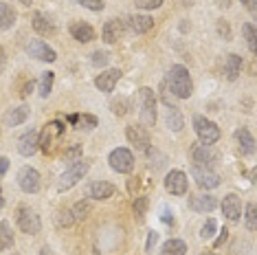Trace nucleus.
Listing matches in <instances>:
<instances>
[{"label": "nucleus", "instance_id": "f257e3e1", "mask_svg": "<svg viewBox=\"0 0 257 255\" xmlns=\"http://www.w3.org/2000/svg\"><path fill=\"white\" fill-rule=\"evenodd\" d=\"M167 84H169V88H172L174 97H178V99H189V97L194 95V82H191V75L183 64H174V66L169 68Z\"/></svg>", "mask_w": 257, "mask_h": 255}, {"label": "nucleus", "instance_id": "f03ea898", "mask_svg": "<svg viewBox=\"0 0 257 255\" xmlns=\"http://www.w3.org/2000/svg\"><path fill=\"white\" fill-rule=\"evenodd\" d=\"M90 170V163L88 161H84V159H79V161H75V163H71L66 167V172L60 176V183H57V189L60 191H68V189H73L75 185H77L81 178L88 174Z\"/></svg>", "mask_w": 257, "mask_h": 255}, {"label": "nucleus", "instance_id": "7ed1b4c3", "mask_svg": "<svg viewBox=\"0 0 257 255\" xmlns=\"http://www.w3.org/2000/svg\"><path fill=\"white\" fill-rule=\"evenodd\" d=\"M139 108H141V123L148 128H154V123H156V95L148 86L139 88Z\"/></svg>", "mask_w": 257, "mask_h": 255}, {"label": "nucleus", "instance_id": "20e7f679", "mask_svg": "<svg viewBox=\"0 0 257 255\" xmlns=\"http://www.w3.org/2000/svg\"><path fill=\"white\" fill-rule=\"evenodd\" d=\"M16 224H18V229L27 235H38L40 229H42V220H40V216L27 205L18 207V211H16Z\"/></svg>", "mask_w": 257, "mask_h": 255}, {"label": "nucleus", "instance_id": "39448f33", "mask_svg": "<svg viewBox=\"0 0 257 255\" xmlns=\"http://www.w3.org/2000/svg\"><path fill=\"white\" fill-rule=\"evenodd\" d=\"M194 130H196L198 141L204 143V146H213V143L220 139V135H222L218 123H213L211 119L202 117V114H196L194 117Z\"/></svg>", "mask_w": 257, "mask_h": 255}, {"label": "nucleus", "instance_id": "423d86ee", "mask_svg": "<svg viewBox=\"0 0 257 255\" xmlns=\"http://www.w3.org/2000/svg\"><path fill=\"white\" fill-rule=\"evenodd\" d=\"M191 159H194V165L207 167V170H213L218 165V152L211 146H204L200 141L191 146Z\"/></svg>", "mask_w": 257, "mask_h": 255}, {"label": "nucleus", "instance_id": "0eeeda50", "mask_svg": "<svg viewBox=\"0 0 257 255\" xmlns=\"http://www.w3.org/2000/svg\"><path fill=\"white\" fill-rule=\"evenodd\" d=\"M108 163L114 172L119 174H130L134 170V154L127 148H116L108 154Z\"/></svg>", "mask_w": 257, "mask_h": 255}, {"label": "nucleus", "instance_id": "6e6552de", "mask_svg": "<svg viewBox=\"0 0 257 255\" xmlns=\"http://www.w3.org/2000/svg\"><path fill=\"white\" fill-rule=\"evenodd\" d=\"M18 185L25 194H38L40 187H42V176H40L36 167L27 165L18 172Z\"/></svg>", "mask_w": 257, "mask_h": 255}, {"label": "nucleus", "instance_id": "1a4fd4ad", "mask_svg": "<svg viewBox=\"0 0 257 255\" xmlns=\"http://www.w3.org/2000/svg\"><path fill=\"white\" fill-rule=\"evenodd\" d=\"M191 176H194L198 187L204 189V191H211L215 187H220V183H222L220 174H215L213 170H207V167H198V165L191 167Z\"/></svg>", "mask_w": 257, "mask_h": 255}, {"label": "nucleus", "instance_id": "9d476101", "mask_svg": "<svg viewBox=\"0 0 257 255\" xmlns=\"http://www.w3.org/2000/svg\"><path fill=\"white\" fill-rule=\"evenodd\" d=\"M125 139L130 141V146L137 150V152H148V150L152 148V141H150V135L148 130L141 125H127L125 128Z\"/></svg>", "mask_w": 257, "mask_h": 255}, {"label": "nucleus", "instance_id": "9b49d317", "mask_svg": "<svg viewBox=\"0 0 257 255\" xmlns=\"http://www.w3.org/2000/svg\"><path fill=\"white\" fill-rule=\"evenodd\" d=\"M165 189L172 196H185L187 189H189V178H187V174L183 170L167 172V176H165Z\"/></svg>", "mask_w": 257, "mask_h": 255}, {"label": "nucleus", "instance_id": "f8f14e48", "mask_svg": "<svg viewBox=\"0 0 257 255\" xmlns=\"http://www.w3.org/2000/svg\"><path fill=\"white\" fill-rule=\"evenodd\" d=\"M27 53L31 57H36V60H40V62H49V64L57 60L55 49H51L44 40H29L27 42Z\"/></svg>", "mask_w": 257, "mask_h": 255}, {"label": "nucleus", "instance_id": "ddd939ff", "mask_svg": "<svg viewBox=\"0 0 257 255\" xmlns=\"http://www.w3.org/2000/svg\"><path fill=\"white\" fill-rule=\"evenodd\" d=\"M114 191H116V187L112 183H108V181H92V183L86 185L84 194H86V198H92V200H108V198H112V196H114Z\"/></svg>", "mask_w": 257, "mask_h": 255}, {"label": "nucleus", "instance_id": "4468645a", "mask_svg": "<svg viewBox=\"0 0 257 255\" xmlns=\"http://www.w3.org/2000/svg\"><path fill=\"white\" fill-rule=\"evenodd\" d=\"M218 207L222 209V213H224V218L229 222H239V218H242V202H239L235 194H226Z\"/></svg>", "mask_w": 257, "mask_h": 255}, {"label": "nucleus", "instance_id": "2eb2a0df", "mask_svg": "<svg viewBox=\"0 0 257 255\" xmlns=\"http://www.w3.org/2000/svg\"><path fill=\"white\" fill-rule=\"evenodd\" d=\"M123 33H125V22L119 20V18H110L101 29V38L106 44L119 42V40L123 38Z\"/></svg>", "mask_w": 257, "mask_h": 255}, {"label": "nucleus", "instance_id": "dca6fc26", "mask_svg": "<svg viewBox=\"0 0 257 255\" xmlns=\"http://www.w3.org/2000/svg\"><path fill=\"white\" fill-rule=\"evenodd\" d=\"M189 209H194L198 213H211L213 209H218V198L211 194H198V196H189Z\"/></svg>", "mask_w": 257, "mask_h": 255}, {"label": "nucleus", "instance_id": "f3484780", "mask_svg": "<svg viewBox=\"0 0 257 255\" xmlns=\"http://www.w3.org/2000/svg\"><path fill=\"white\" fill-rule=\"evenodd\" d=\"M119 79H121L119 68H106V71H101V75L95 77V86L101 92H112L114 86L119 84Z\"/></svg>", "mask_w": 257, "mask_h": 255}, {"label": "nucleus", "instance_id": "a211bd4d", "mask_svg": "<svg viewBox=\"0 0 257 255\" xmlns=\"http://www.w3.org/2000/svg\"><path fill=\"white\" fill-rule=\"evenodd\" d=\"M40 150V132L29 130L18 139V152L22 156H33Z\"/></svg>", "mask_w": 257, "mask_h": 255}, {"label": "nucleus", "instance_id": "6ab92c4d", "mask_svg": "<svg viewBox=\"0 0 257 255\" xmlns=\"http://www.w3.org/2000/svg\"><path fill=\"white\" fill-rule=\"evenodd\" d=\"M152 27H154V20L145 14H134V16H127L125 18V29H130L132 33H137V36L148 33Z\"/></svg>", "mask_w": 257, "mask_h": 255}, {"label": "nucleus", "instance_id": "aec40b11", "mask_svg": "<svg viewBox=\"0 0 257 255\" xmlns=\"http://www.w3.org/2000/svg\"><path fill=\"white\" fill-rule=\"evenodd\" d=\"M68 31H71L73 40H77V42H81V44H88V42H92V40L97 38L92 25H88V22H81V20L73 22V25L68 27Z\"/></svg>", "mask_w": 257, "mask_h": 255}, {"label": "nucleus", "instance_id": "412c9836", "mask_svg": "<svg viewBox=\"0 0 257 255\" xmlns=\"http://www.w3.org/2000/svg\"><path fill=\"white\" fill-rule=\"evenodd\" d=\"M233 139H235L237 150L242 152V156H253L255 154V139L248 132V128H237Z\"/></svg>", "mask_w": 257, "mask_h": 255}, {"label": "nucleus", "instance_id": "4be33fe9", "mask_svg": "<svg viewBox=\"0 0 257 255\" xmlns=\"http://www.w3.org/2000/svg\"><path fill=\"white\" fill-rule=\"evenodd\" d=\"M31 27L40 36H53L55 33V22L51 20L49 16H44L42 11H33L31 14Z\"/></svg>", "mask_w": 257, "mask_h": 255}, {"label": "nucleus", "instance_id": "5701e85b", "mask_svg": "<svg viewBox=\"0 0 257 255\" xmlns=\"http://www.w3.org/2000/svg\"><path fill=\"white\" fill-rule=\"evenodd\" d=\"M242 66H244V62H242V57H239L237 53H229V55H226V60H224V75H226V79H229V82H235L239 75H242Z\"/></svg>", "mask_w": 257, "mask_h": 255}, {"label": "nucleus", "instance_id": "b1692460", "mask_svg": "<svg viewBox=\"0 0 257 255\" xmlns=\"http://www.w3.org/2000/svg\"><path fill=\"white\" fill-rule=\"evenodd\" d=\"M29 114H31V110H29L27 106L11 108V110L5 112V125H7V128H16V125L25 123V121L29 119Z\"/></svg>", "mask_w": 257, "mask_h": 255}, {"label": "nucleus", "instance_id": "393cba45", "mask_svg": "<svg viewBox=\"0 0 257 255\" xmlns=\"http://www.w3.org/2000/svg\"><path fill=\"white\" fill-rule=\"evenodd\" d=\"M165 125L172 132H180V130H183V128H185V117H183V112H180V108L167 106V110H165Z\"/></svg>", "mask_w": 257, "mask_h": 255}, {"label": "nucleus", "instance_id": "a878e982", "mask_svg": "<svg viewBox=\"0 0 257 255\" xmlns=\"http://www.w3.org/2000/svg\"><path fill=\"white\" fill-rule=\"evenodd\" d=\"M16 20H18V14L11 7L9 3H0V31H9L14 29Z\"/></svg>", "mask_w": 257, "mask_h": 255}, {"label": "nucleus", "instance_id": "bb28decb", "mask_svg": "<svg viewBox=\"0 0 257 255\" xmlns=\"http://www.w3.org/2000/svg\"><path fill=\"white\" fill-rule=\"evenodd\" d=\"M159 255H187V242L178 240V237H172V240H167L163 244Z\"/></svg>", "mask_w": 257, "mask_h": 255}, {"label": "nucleus", "instance_id": "cd10ccee", "mask_svg": "<svg viewBox=\"0 0 257 255\" xmlns=\"http://www.w3.org/2000/svg\"><path fill=\"white\" fill-rule=\"evenodd\" d=\"M53 82H55V73L53 71H46L40 75V84H38V95L46 99V97L51 95V90H53Z\"/></svg>", "mask_w": 257, "mask_h": 255}, {"label": "nucleus", "instance_id": "c85d7f7f", "mask_svg": "<svg viewBox=\"0 0 257 255\" xmlns=\"http://www.w3.org/2000/svg\"><path fill=\"white\" fill-rule=\"evenodd\" d=\"M71 213H73L75 222H84V220L92 213V205H90L88 200H79V202H75V205H73Z\"/></svg>", "mask_w": 257, "mask_h": 255}, {"label": "nucleus", "instance_id": "c756f323", "mask_svg": "<svg viewBox=\"0 0 257 255\" xmlns=\"http://www.w3.org/2000/svg\"><path fill=\"white\" fill-rule=\"evenodd\" d=\"M11 246H14V231L7 220H3L0 222V251H7Z\"/></svg>", "mask_w": 257, "mask_h": 255}, {"label": "nucleus", "instance_id": "7c9ffc66", "mask_svg": "<svg viewBox=\"0 0 257 255\" xmlns=\"http://www.w3.org/2000/svg\"><path fill=\"white\" fill-rule=\"evenodd\" d=\"M242 36H244V42H246V46H248V51L250 53H257V36H255V25L253 22H244L242 25Z\"/></svg>", "mask_w": 257, "mask_h": 255}, {"label": "nucleus", "instance_id": "2f4dec72", "mask_svg": "<svg viewBox=\"0 0 257 255\" xmlns=\"http://www.w3.org/2000/svg\"><path fill=\"white\" fill-rule=\"evenodd\" d=\"M148 207H150L148 196H137V198H134V202H132V211H134V218H137V222H143V220H145Z\"/></svg>", "mask_w": 257, "mask_h": 255}, {"label": "nucleus", "instance_id": "473e14b6", "mask_svg": "<svg viewBox=\"0 0 257 255\" xmlns=\"http://www.w3.org/2000/svg\"><path fill=\"white\" fill-rule=\"evenodd\" d=\"M132 103L127 97H114L112 101H110V110H112V114H116V117H123V114L130 112Z\"/></svg>", "mask_w": 257, "mask_h": 255}, {"label": "nucleus", "instance_id": "72a5a7b5", "mask_svg": "<svg viewBox=\"0 0 257 255\" xmlns=\"http://www.w3.org/2000/svg\"><path fill=\"white\" fill-rule=\"evenodd\" d=\"M108 62H110V53L108 51H95V53L90 55V64L92 66H97V68H103V66H108Z\"/></svg>", "mask_w": 257, "mask_h": 255}, {"label": "nucleus", "instance_id": "f704fd0d", "mask_svg": "<svg viewBox=\"0 0 257 255\" xmlns=\"http://www.w3.org/2000/svg\"><path fill=\"white\" fill-rule=\"evenodd\" d=\"M81 156H84V148H81L79 143H75V146H71L66 152H64V161H66V163H75V161H79Z\"/></svg>", "mask_w": 257, "mask_h": 255}, {"label": "nucleus", "instance_id": "c9c22d12", "mask_svg": "<svg viewBox=\"0 0 257 255\" xmlns=\"http://www.w3.org/2000/svg\"><path fill=\"white\" fill-rule=\"evenodd\" d=\"M55 222H57V227H62V229L71 227V224L75 222V218H73L71 209H62V211H57V216H55Z\"/></svg>", "mask_w": 257, "mask_h": 255}, {"label": "nucleus", "instance_id": "e433bc0d", "mask_svg": "<svg viewBox=\"0 0 257 255\" xmlns=\"http://www.w3.org/2000/svg\"><path fill=\"white\" fill-rule=\"evenodd\" d=\"M75 3H77L79 7L88 9V11H95V14L106 9V3H103V0H75Z\"/></svg>", "mask_w": 257, "mask_h": 255}, {"label": "nucleus", "instance_id": "4c0bfd02", "mask_svg": "<svg viewBox=\"0 0 257 255\" xmlns=\"http://www.w3.org/2000/svg\"><path fill=\"white\" fill-rule=\"evenodd\" d=\"M97 123H99V119L95 117V114H79L77 128H81V130H95Z\"/></svg>", "mask_w": 257, "mask_h": 255}, {"label": "nucleus", "instance_id": "58836bf2", "mask_svg": "<svg viewBox=\"0 0 257 255\" xmlns=\"http://www.w3.org/2000/svg\"><path fill=\"white\" fill-rule=\"evenodd\" d=\"M215 231H218L215 220H207V222L202 224V229H200V237H202V240H211V237L215 235Z\"/></svg>", "mask_w": 257, "mask_h": 255}, {"label": "nucleus", "instance_id": "ea45409f", "mask_svg": "<svg viewBox=\"0 0 257 255\" xmlns=\"http://www.w3.org/2000/svg\"><path fill=\"white\" fill-rule=\"evenodd\" d=\"M257 216H255V205L253 202H250V205L246 207V229L250 231V233H253V231L257 229V220H255Z\"/></svg>", "mask_w": 257, "mask_h": 255}, {"label": "nucleus", "instance_id": "a19ab883", "mask_svg": "<svg viewBox=\"0 0 257 255\" xmlns=\"http://www.w3.org/2000/svg\"><path fill=\"white\" fill-rule=\"evenodd\" d=\"M159 7H163V0H137V9L141 11H152Z\"/></svg>", "mask_w": 257, "mask_h": 255}, {"label": "nucleus", "instance_id": "79ce46f5", "mask_svg": "<svg viewBox=\"0 0 257 255\" xmlns=\"http://www.w3.org/2000/svg\"><path fill=\"white\" fill-rule=\"evenodd\" d=\"M215 29H218V36H220V38L231 40V27H229V22H226V20H218Z\"/></svg>", "mask_w": 257, "mask_h": 255}, {"label": "nucleus", "instance_id": "37998d69", "mask_svg": "<svg viewBox=\"0 0 257 255\" xmlns=\"http://www.w3.org/2000/svg\"><path fill=\"white\" fill-rule=\"evenodd\" d=\"M156 242H159V233H156V231H150V233H148V242H145V251L152 253V248H154Z\"/></svg>", "mask_w": 257, "mask_h": 255}, {"label": "nucleus", "instance_id": "c03bdc74", "mask_svg": "<svg viewBox=\"0 0 257 255\" xmlns=\"http://www.w3.org/2000/svg\"><path fill=\"white\" fill-rule=\"evenodd\" d=\"M218 233H220V235H218V240L213 242V248H220V246H222V244H224V242H226V237H229V229L224 227V229H220Z\"/></svg>", "mask_w": 257, "mask_h": 255}, {"label": "nucleus", "instance_id": "a18cd8bd", "mask_svg": "<svg viewBox=\"0 0 257 255\" xmlns=\"http://www.w3.org/2000/svg\"><path fill=\"white\" fill-rule=\"evenodd\" d=\"M161 92H163V101H165V106H174V97H169L167 82H163V84H161Z\"/></svg>", "mask_w": 257, "mask_h": 255}, {"label": "nucleus", "instance_id": "49530a36", "mask_svg": "<svg viewBox=\"0 0 257 255\" xmlns=\"http://www.w3.org/2000/svg\"><path fill=\"white\" fill-rule=\"evenodd\" d=\"M7 172H9V159L0 154V176H5Z\"/></svg>", "mask_w": 257, "mask_h": 255}, {"label": "nucleus", "instance_id": "de8ad7c7", "mask_svg": "<svg viewBox=\"0 0 257 255\" xmlns=\"http://www.w3.org/2000/svg\"><path fill=\"white\" fill-rule=\"evenodd\" d=\"M5 64H7V55H5V49L0 46V75L5 71Z\"/></svg>", "mask_w": 257, "mask_h": 255}, {"label": "nucleus", "instance_id": "09e8293b", "mask_svg": "<svg viewBox=\"0 0 257 255\" xmlns=\"http://www.w3.org/2000/svg\"><path fill=\"white\" fill-rule=\"evenodd\" d=\"M242 5L250 11V14H255V5H257V0H242Z\"/></svg>", "mask_w": 257, "mask_h": 255}, {"label": "nucleus", "instance_id": "8fccbe9b", "mask_svg": "<svg viewBox=\"0 0 257 255\" xmlns=\"http://www.w3.org/2000/svg\"><path fill=\"white\" fill-rule=\"evenodd\" d=\"M31 90H33V82H27V84H25V88H22V92H20V95H22V97H29V95H31Z\"/></svg>", "mask_w": 257, "mask_h": 255}, {"label": "nucleus", "instance_id": "3c124183", "mask_svg": "<svg viewBox=\"0 0 257 255\" xmlns=\"http://www.w3.org/2000/svg\"><path fill=\"white\" fill-rule=\"evenodd\" d=\"M215 5H218L220 9H229L231 7V0H215Z\"/></svg>", "mask_w": 257, "mask_h": 255}, {"label": "nucleus", "instance_id": "603ef678", "mask_svg": "<svg viewBox=\"0 0 257 255\" xmlns=\"http://www.w3.org/2000/svg\"><path fill=\"white\" fill-rule=\"evenodd\" d=\"M127 187H130V191L134 194V189L139 187V178H130V183H127Z\"/></svg>", "mask_w": 257, "mask_h": 255}, {"label": "nucleus", "instance_id": "864d4df0", "mask_svg": "<svg viewBox=\"0 0 257 255\" xmlns=\"http://www.w3.org/2000/svg\"><path fill=\"white\" fill-rule=\"evenodd\" d=\"M163 222H165V224H174V216L169 211H165V216H163Z\"/></svg>", "mask_w": 257, "mask_h": 255}, {"label": "nucleus", "instance_id": "5fc2aeb1", "mask_svg": "<svg viewBox=\"0 0 257 255\" xmlns=\"http://www.w3.org/2000/svg\"><path fill=\"white\" fill-rule=\"evenodd\" d=\"M77 121H79V114H68V123L71 125H77Z\"/></svg>", "mask_w": 257, "mask_h": 255}, {"label": "nucleus", "instance_id": "6e6d98bb", "mask_svg": "<svg viewBox=\"0 0 257 255\" xmlns=\"http://www.w3.org/2000/svg\"><path fill=\"white\" fill-rule=\"evenodd\" d=\"M18 3H20V5H25V7H31L33 0H18Z\"/></svg>", "mask_w": 257, "mask_h": 255}, {"label": "nucleus", "instance_id": "4d7b16f0", "mask_svg": "<svg viewBox=\"0 0 257 255\" xmlns=\"http://www.w3.org/2000/svg\"><path fill=\"white\" fill-rule=\"evenodd\" d=\"M40 253H42V255H53V251H51L49 246H44V248H42V251H40Z\"/></svg>", "mask_w": 257, "mask_h": 255}, {"label": "nucleus", "instance_id": "13d9d810", "mask_svg": "<svg viewBox=\"0 0 257 255\" xmlns=\"http://www.w3.org/2000/svg\"><path fill=\"white\" fill-rule=\"evenodd\" d=\"M5 207V198H3V189H0V209Z\"/></svg>", "mask_w": 257, "mask_h": 255}, {"label": "nucleus", "instance_id": "bf43d9fd", "mask_svg": "<svg viewBox=\"0 0 257 255\" xmlns=\"http://www.w3.org/2000/svg\"><path fill=\"white\" fill-rule=\"evenodd\" d=\"M200 255H215L213 251H204V253H200Z\"/></svg>", "mask_w": 257, "mask_h": 255}]
</instances>
